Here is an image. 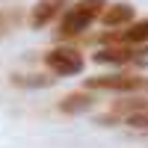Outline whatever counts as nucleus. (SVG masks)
<instances>
[{"label":"nucleus","mask_w":148,"mask_h":148,"mask_svg":"<svg viewBox=\"0 0 148 148\" xmlns=\"http://www.w3.org/2000/svg\"><path fill=\"white\" fill-rule=\"evenodd\" d=\"M15 86H51L53 77H39V74H30V77H12Z\"/></svg>","instance_id":"obj_10"},{"label":"nucleus","mask_w":148,"mask_h":148,"mask_svg":"<svg viewBox=\"0 0 148 148\" xmlns=\"http://www.w3.org/2000/svg\"><path fill=\"white\" fill-rule=\"evenodd\" d=\"M107 0H77L74 6H68V12L62 15V21H59V39H71V36H80L86 27H92V24L98 21L107 12Z\"/></svg>","instance_id":"obj_1"},{"label":"nucleus","mask_w":148,"mask_h":148,"mask_svg":"<svg viewBox=\"0 0 148 148\" xmlns=\"http://www.w3.org/2000/svg\"><path fill=\"white\" fill-rule=\"evenodd\" d=\"M45 65L59 77H71V74L83 71V53L77 47H53L45 53Z\"/></svg>","instance_id":"obj_4"},{"label":"nucleus","mask_w":148,"mask_h":148,"mask_svg":"<svg viewBox=\"0 0 148 148\" xmlns=\"http://www.w3.org/2000/svg\"><path fill=\"white\" fill-rule=\"evenodd\" d=\"M86 86L104 92H148V77H142V74H104V77H89Z\"/></svg>","instance_id":"obj_3"},{"label":"nucleus","mask_w":148,"mask_h":148,"mask_svg":"<svg viewBox=\"0 0 148 148\" xmlns=\"http://www.w3.org/2000/svg\"><path fill=\"white\" fill-rule=\"evenodd\" d=\"M104 21V27H130L133 24V6L130 3H113V6H107V12L101 15Z\"/></svg>","instance_id":"obj_7"},{"label":"nucleus","mask_w":148,"mask_h":148,"mask_svg":"<svg viewBox=\"0 0 148 148\" xmlns=\"http://www.w3.org/2000/svg\"><path fill=\"white\" fill-rule=\"evenodd\" d=\"M136 56L130 51V47H119V45H113V47H104V51H98L95 53V62H113V65H125V62H130V59Z\"/></svg>","instance_id":"obj_9"},{"label":"nucleus","mask_w":148,"mask_h":148,"mask_svg":"<svg viewBox=\"0 0 148 148\" xmlns=\"http://www.w3.org/2000/svg\"><path fill=\"white\" fill-rule=\"evenodd\" d=\"M107 42H116L119 47H133V45H145L148 42V18L145 21H133L130 27H125L116 36H107Z\"/></svg>","instance_id":"obj_6"},{"label":"nucleus","mask_w":148,"mask_h":148,"mask_svg":"<svg viewBox=\"0 0 148 148\" xmlns=\"http://www.w3.org/2000/svg\"><path fill=\"white\" fill-rule=\"evenodd\" d=\"M92 104H95V98H92L89 92H71V95H65L62 101H59V110H62V113H68V116H74V113L89 110Z\"/></svg>","instance_id":"obj_8"},{"label":"nucleus","mask_w":148,"mask_h":148,"mask_svg":"<svg viewBox=\"0 0 148 148\" xmlns=\"http://www.w3.org/2000/svg\"><path fill=\"white\" fill-rule=\"evenodd\" d=\"M0 24H3V21H0Z\"/></svg>","instance_id":"obj_11"},{"label":"nucleus","mask_w":148,"mask_h":148,"mask_svg":"<svg viewBox=\"0 0 148 148\" xmlns=\"http://www.w3.org/2000/svg\"><path fill=\"white\" fill-rule=\"evenodd\" d=\"M98 121H104V125L119 121V125H127V127H136V130H148V98H127V101H119Z\"/></svg>","instance_id":"obj_2"},{"label":"nucleus","mask_w":148,"mask_h":148,"mask_svg":"<svg viewBox=\"0 0 148 148\" xmlns=\"http://www.w3.org/2000/svg\"><path fill=\"white\" fill-rule=\"evenodd\" d=\"M77 0H39V3L33 6L30 12V24L33 27H47L59 12H62V6H74Z\"/></svg>","instance_id":"obj_5"}]
</instances>
